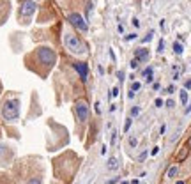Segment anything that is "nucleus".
Masks as SVG:
<instances>
[{"label": "nucleus", "instance_id": "f257e3e1", "mask_svg": "<svg viewBox=\"0 0 191 184\" xmlns=\"http://www.w3.org/2000/svg\"><path fill=\"white\" fill-rule=\"evenodd\" d=\"M64 46H66V50L69 53L76 55V57H85V55L88 53L87 44L83 43L74 32H71V30L64 32Z\"/></svg>", "mask_w": 191, "mask_h": 184}, {"label": "nucleus", "instance_id": "f03ea898", "mask_svg": "<svg viewBox=\"0 0 191 184\" xmlns=\"http://www.w3.org/2000/svg\"><path fill=\"white\" fill-rule=\"evenodd\" d=\"M2 115L6 120H16L20 117V101L16 98L12 99H6V103L2 106Z\"/></svg>", "mask_w": 191, "mask_h": 184}, {"label": "nucleus", "instance_id": "7ed1b4c3", "mask_svg": "<svg viewBox=\"0 0 191 184\" xmlns=\"http://www.w3.org/2000/svg\"><path fill=\"white\" fill-rule=\"evenodd\" d=\"M37 59L41 64L48 65V67H51V65H55V60H57V53H55L51 48H46V46H41V48H37Z\"/></svg>", "mask_w": 191, "mask_h": 184}, {"label": "nucleus", "instance_id": "20e7f679", "mask_svg": "<svg viewBox=\"0 0 191 184\" xmlns=\"http://www.w3.org/2000/svg\"><path fill=\"white\" fill-rule=\"evenodd\" d=\"M67 22L71 23L76 30H82V32H87L88 30V25H87V22H85V18H83L82 14H78V12H69V14H67Z\"/></svg>", "mask_w": 191, "mask_h": 184}, {"label": "nucleus", "instance_id": "39448f33", "mask_svg": "<svg viewBox=\"0 0 191 184\" xmlns=\"http://www.w3.org/2000/svg\"><path fill=\"white\" fill-rule=\"evenodd\" d=\"M37 9V4L34 0H21V6H20V16L21 18H28L32 16Z\"/></svg>", "mask_w": 191, "mask_h": 184}, {"label": "nucleus", "instance_id": "423d86ee", "mask_svg": "<svg viewBox=\"0 0 191 184\" xmlns=\"http://www.w3.org/2000/svg\"><path fill=\"white\" fill-rule=\"evenodd\" d=\"M74 114H76V119L82 120V122H85V120L88 119V106L85 101H78L76 104H74Z\"/></svg>", "mask_w": 191, "mask_h": 184}, {"label": "nucleus", "instance_id": "0eeeda50", "mask_svg": "<svg viewBox=\"0 0 191 184\" xmlns=\"http://www.w3.org/2000/svg\"><path fill=\"white\" fill-rule=\"evenodd\" d=\"M73 67L76 69L78 76L82 78V81H87L88 78V65L85 62H73Z\"/></svg>", "mask_w": 191, "mask_h": 184}, {"label": "nucleus", "instance_id": "6e6552de", "mask_svg": "<svg viewBox=\"0 0 191 184\" xmlns=\"http://www.w3.org/2000/svg\"><path fill=\"white\" fill-rule=\"evenodd\" d=\"M135 59H138L140 62H145L149 59V50L147 48H136L135 50Z\"/></svg>", "mask_w": 191, "mask_h": 184}, {"label": "nucleus", "instance_id": "1a4fd4ad", "mask_svg": "<svg viewBox=\"0 0 191 184\" xmlns=\"http://www.w3.org/2000/svg\"><path fill=\"white\" fill-rule=\"evenodd\" d=\"M117 167H119V161H117V157H110V159H108V170H115Z\"/></svg>", "mask_w": 191, "mask_h": 184}, {"label": "nucleus", "instance_id": "9d476101", "mask_svg": "<svg viewBox=\"0 0 191 184\" xmlns=\"http://www.w3.org/2000/svg\"><path fill=\"white\" fill-rule=\"evenodd\" d=\"M182 51H184L182 44H180V43H174V53L175 55H182Z\"/></svg>", "mask_w": 191, "mask_h": 184}, {"label": "nucleus", "instance_id": "9b49d317", "mask_svg": "<svg viewBox=\"0 0 191 184\" xmlns=\"http://www.w3.org/2000/svg\"><path fill=\"white\" fill-rule=\"evenodd\" d=\"M180 103H182V104L188 103V92H186V89H184V90H180Z\"/></svg>", "mask_w": 191, "mask_h": 184}, {"label": "nucleus", "instance_id": "f8f14e48", "mask_svg": "<svg viewBox=\"0 0 191 184\" xmlns=\"http://www.w3.org/2000/svg\"><path fill=\"white\" fill-rule=\"evenodd\" d=\"M177 172H179V168H177V167H172V168L168 170V173H166V175L172 179V177H175V175H177Z\"/></svg>", "mask_w": 191, "mask_h": 184}, {"label": "nucleus", "instance_id": "ddd939ff", "mask_svg": "<svg viewBox=\"0 0 191 184\" xmlns=\"http://www.w3.org/2000/svg\"><path fill=\"white\" fill-rule=\"evenodd\" d=\"M152 65H149V67H145V69H143V73H142V75H143V78H147V76H150V75H152Z\"/></svg>", "mask_w": 191, "mask_h": 184}, {"label": "nucleus", "instance_id": "4468645a", "mask_svg": "<svg viewBox=\"0 0 191 184\" xmlns=\"http://www.w3.org/2000/svg\"><path fill=\"white\" fill-rule=\"evenodd\" d=\"M117 96H119V87H113L112 92L108 94V98H117Z\"/></svg>", "mask_w": 191, "mask_h": 184}, {"label": "nucleus", "instance_id": "2eb2a0df", "mask_svg": "<svg viewBox=\"0 0 191 184\" xmlns=\"http://www.w3.org/2000/svg\"><path fill=\"white\" fill-rule=\"evenodd\" d=\"M140 89H142V83H140V81H133V85H131V90H140Z\"/></svg>", "mask_w": 191, "mask_h": 184}, {"label": "nucleus", "instance_id": "dca6fc26", "mask_svg": "<svg viewBox=\"0 0 191 184\" xmlns=\"http://www.w3.org/2000/svg\"><path fill=\"white\" fill-rule=\"evenodd\" d=\"M131 124H133V119H127V120H126V124H124V133H127V131H129Z\"/></svg>", "mask_w": 191, "mask_h": 184}, {"label": "nucleus", "instance_id": "f3484780", "mask_svg": "<svg viewBox=\"0 0 191 184\" xmlns=\"http://www.w3.org/2000/svg\"><path fill=\"white\" fill-rule=\"evenodd\" d=\"M136 115H140V106H133L131 108V117H136Z\"/></svg>", "mask_w": 191, "mask_h": 184}, {"label": "nucleus", "instance_id": "a211bd4d", "mask_svg": "<svg viewBox=\"0 0 191 184\" xmlns=\"http://www.w3.org/2000/svg\"><path fill=\"white\" fill-rule=\"evenodd\" d=\"M163 51H165V41L161 39V41H159V44H158V53H163Z\"/></svg>", "mask_w": 191, "mask_h": 184}, {"label": "nucleus", "instance_id": "6ab92c4d", "mask_svg": "<svg viewBox=\"0 0 191 184\" xmlns=\"http://www.w3.org/2000/svg\"><path fill=\"white\" fill-rule=\"evenodd\" d=\"M129 65H131V69H136L138 65H140V60H138V59H133V60H131V64H129Z\"/></svg>", "mask_w": 191, "mask_h": 184}, {"label": "nucleus", "instance_id": "aec40b11", "mask_svg": "<svg viewBox=\"0 0 191 184\" xmlns=\"http://www.w3.org/2000/svg\"><path fill=\"white\" fill-rule=\"evenodd\" d=\"M152 36H154V30H150V32H149L147 36H145V37H143V43H149V41H150V39H152Z\"/></svg>", "mask_w": 191, "mask_h": 184}, {"label": "nucleus", "instance_id": "412c9836", "mask_svg": "<svg viewBox=\"0 0 191 184\" xmlns=\"http://www.w3.org/2000/svg\"><path fill=\"white\" fill-rule=\"evenodd\" d=\"M27 184H41V179H39V177H32Z\"/></svg>", "mask_w": 191, "mask_h": 184}, {"label": "nucleus", "instance_id": "4be33fe9", "mask_svg": "<svg viewBox=\"0 0 191 184\" xmlns=\"http://www.w3.org/2000/svg\"><path fill=\"white\" fill-rule=\"evenodd\" d=\"M136 143H138V140L135 138V136H131V138H129V145H131V147H136Z\"/></svg>", "mask_w": 191, "mask_h": 184}, {"label": "nucleus", "instance_id": "5701e85b", "mask_svg": "<svg viewBox=\"0 0 191 184\" xmlns=\"http://www.w3.org/2000/svg\"><path fill=\"white\" fill-rule=\"evenodd\" d=\"M165 92H166V94H174V92H175V87H174V85H170Z\"/></svg>", "mask_w": 191, "mask_h": 184}, {"label": "nucleus", "instance_id": "b1692460", "mask_svg": "<svg viewBox=\"0 0 191 184\" xmlns=\"http://www.w3.org/2000/svg\"><path fill=\"white\" fill-rule=\"evenodd\" d=\"M133 39H136V34H129V36H126V41H133Z\"/></svg>", "mask_w": 191, "mask_h": 184}, {"label": "nucleus", "instance_id": "393cba45", "mask_svg": "<svg viewBox=\"0 0 191 184\" xmlns=\"http://www.w3.org/2000/svg\"><path fill=\"white\" fill-rule=\"evenodd\" d=\"M117 76H119L120 81H124V73H122V71H117Z\"/></svg>", "mask_w": 191, "mask_h": 184}, {"label": "nucleus", "instance_id": "a878e982", "mask_svg": "<svg viewBox=\"0 0 191 184\" xmlns=\"http://www.w3.org/2000/svg\"><path fill=\"white\" fill-rule=\"evenodd\" d=\"M115 140H117V133H115V131H113V135H112V140H110V143L113 145V143H115Z\"/></svg>", "mask_w": 191, "mask_h": 184}, {"label": "nucleus", "instance_id": "bb28decb", "mask_svg": "<svg viewBox=\"0 0 191 184\" xmlns=\"http://www.w3.org/2000/svg\"><path fill=\"white\" fill-rule=\"evenodd\" d=\"M133 27H140V22H138V18H133Z\"/></svg>", "mask_w": 191, "mask_h": 184}, {"label": "nucleus", "instance_id": "cd10ccee", "mask_svg": "<svg viewBox=\"0 0 191 184\" xmlns=\"http://www.w3.org/2000/svg\"><path fill=\"white\" fill-rule=\"evenodd\" d=\"M165 104H166L168 108H174V101H172V99H168V101H166V103H165Z\"/></svg>", "mask_w": 191, "mask_h": 184}, {"label": "nucleus", "instance_id": "c85d7f7f", "mask_svg": "<svg viewBox=\"0 0 191 184\" xmlns=\"http://www.w3.org/2000/svg\"><path fill=\"white\" fill-rule=\"evenodd\" d=\"M127 98H129V99L135 98V90H129V92H127Z\"/></svg>", "mask_w": 191, "mask_h": 184}, {"label": "nucleus", "instance_id": "c756f323", "mask_svg": "<svg viewBox=\"0 0 191 184\" xmlns=\"http://www.w3.org/2000/svg\"><path fill=\"white\" fill-rule=\"evenodd\" d=\"M158 151H159V147H154L152 151H150V154H152V156H156V154H158Z\"/></svg>", "mask_w": 191, "mask_h": 184}, {"label": "nucleus", "instance_id": "7c9ffc66", "mask_svg": "<svg viewBox=\"0 0 191 184\" xmlns=\"http://www.w3.org/2000/svg\"><path fill=\"white\" fill-rule=\"evenodd\" d=\"M184 89H191V80H188V81L184 83Z\"/></svg>", "mask_w": 191, "mask_h": 184}, {"label": "nucleus", "instance_id": "2f4dec72", "mask_svg": "<svg viewBox=\"0 0 191 184\" xmlns=\"http://www.w3.org/2000/svg\"><path fill=\"white\" fill-rule=\"evenodd\" d=\"M156 106H163V99H156Z\"/></svg>", "mask_w": 191, "mask_h": 184}, {"label": "nucleus", "instance_id": "473e14b6", "mask_svg": "<svg viewBox=\"0 0 191 184\" xmlns=\"http://www.w3.org/2000/svg\"><path fill=\"white\" fill-rule=\"evenodd\" d=\"M145 157H147V152H142V154H140V161H143Z\"/></svg>", "mask_w": 191, "mask_h": 184}, {"label": "nucleus", "instance_id": "72a5a7b5", "mask_svg": "<svg viewBox=\"0 0 191 184\" xmlns=\"http://www.w3.org/2000/svg\"><path fill=\"white\" fill-rule=\"evenodd\" d=\"M152 80H154V78H152V75H150V76H147V78H145V81H147V83H152Z\"/></svg>", "mask_w": 191, "mask_h": 184}, {"label": "nucleus", "instance_id": "f704fd0d", "mask_svg": "<svg viewBox=\"0 0 191 184\" xmlns=\"http://www.w3.org/2000/svg\"><path fill=\"white\" fill-rule=\"evenodd\" d=\"M94 110H96V114H99V112H101V110H99V103L94 104Z\"/></svg>", "mask_w": 191, "mask_h": 184}, {"label": "nucleus", "instance_id": "c9c22d12", "mask_svg": "<svg viewBox=\"0 0 191 184\" xmlns=\"http://www.w3.org/2000/svg\"><path fill=\"white\" fill-rule=\"evenodd\" d=\"M186 114H191V104H188V108H186Z\"/></svg>", "mask_w": 191, "mask_h": 184}, {"label": "nucleus", "instance_id": "e433bc0d", "mask_svg": "<svg viewBox=\"0 0 191 184\" xmlns=\"http://www.w3.org/2000/svg\"><path fill=\"white\" fill-rule=\"evenodd\" d=\"M188 147H191V138H189V140H188Z\"/></svg>", "mask_w": 191, "mask_h": 184}, {"label": "nucleus", "instance_id": "4c0bfd02", "mask_svg": "<svg viewBox=\"0 0 191 184\" xmlns=\"http://www.w3.org/2000/svg\"><path fill=\"white\" fill-rule=\"evenodd\" d=\"M0 152H2V145H0Z\"/></svg>", "mask_w": 191, "mask_h": 184}, {"label": "nucleus", "instance_id": "58836bf2", "mask_svg": "<svg viewBox=\"0 0 191 184\" xmlns=\"http://www.w3.org/2000/svg\"><path fill=\"white\" fill-rule=\"evenodd\" d=\"M122 184H127V182H122Z\"/></svg>", "mask_w": 191, "mask_h": 184}]
</instances>
